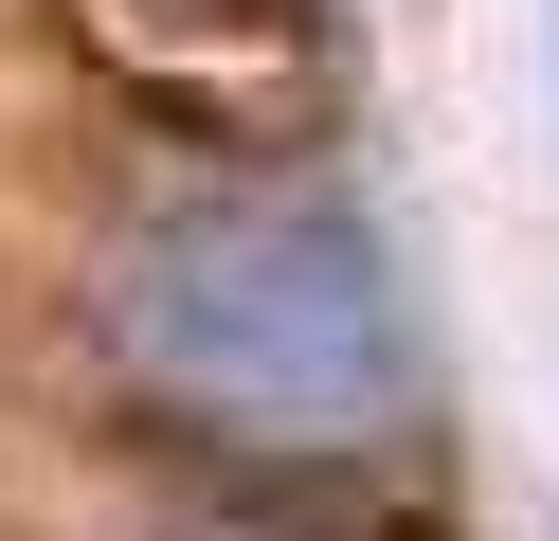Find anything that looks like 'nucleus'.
I'll list each match as a JSON object with an SVG mask.
<instances>
[{
    "label": "nucleus",
    "mask_w": 559,
    "mask_h": 541,
    "mask_svg": "<svg viewBox=\"0 0 559 541\" xmlns=\"http://www.w3.org/2000/svg\"><path fill=\"white\" fill-rule=\"evenodd\" d=\"M109 361L163 433L253 469H361L433 415V343L361 199L325 180H181L109 235Z\"/></svg>",
    "instance_id": "nucleus-1"
}]
</instances>
